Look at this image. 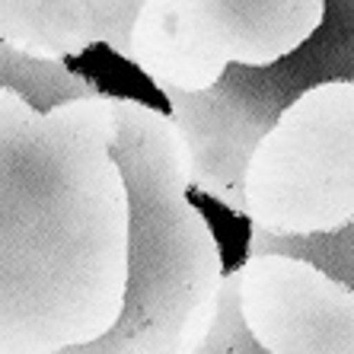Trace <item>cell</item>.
Listing matches in <instances>:
<instances>
[{
  "label": "cell",
  "instance_id": "6da1fadb",
  "mask_svg": "<svg viewBox=\"0 0 354 354\" xmlns=\"http://www.w3.org/2000/svg\"><path fill=\"white\" fill-rule=\"evenodd\" d=\"M112 160L128 198V274L112 329L55 354H195L217 313L223 259L189 201V160L169 115L112 96Z\"/></svg>",
  "mask_w": 354,
  "mask_h": 354
},
{
  "label": "cell",
  "instance_id": "7a4b0ae2",
  "mask_svg": "<svg viewBox=\"0 0 354 354\" xmlns=\"http://www.w3.org/2000/svg\"><path fill=\"white\" fill-rule=\"evenodd\" d=\"M354 7L326 3L319 32L272 67H227L207 93L160 90L169 99V122L185 147L189 189L221 201L243 217V169L281 112L310 86L351 80Z\"/></svg>",
  "mask_w": 354,
  "mask_h": 354
},
{
  "label": "cell",
  "instance_id": "3957f363",
  "mask_svg": "<svg viewBox=\"0 0 354 354\" xmlns=\"http://www.w3.org/2000/svg\"><path fill=\"white\" fill-rule=\"evenodd\" d=\"M243 217L268 236H319L354 227V83L297 96L243 169Z\"/></svg>",
  "mask_w": 354,
  "mask_h": 354
},
{
  "label": "cell",
  "instance_id": "277c9868",
  "mask_svg": "<svg viewBox=\"0 0 354 354\" xmlns=\"http://www.w3.org/2000/svg\"><path fill=\"white\" fill-rule=\"evenodd\" d=\"M322 0H140L128 61L157 90L207 93L227 67H272L319 32Z\"/></svg>",
  "mask_w": 354,
  "mask_h": 354
},
{
  "label": "cell",
  "instance_id": "5b68a950",
  "mask_svg": "<svg viewBox=\"0 0 354 354\" xmlns=\"http://www.w3.org/2000/svg\"><path fill=\"white\" fill-rule=\"evenodd\" d=\"M236 274L239 322L262 354H354L351 288L281 256H249Z\"/></svg>",
  "mask_w": 354,
  "mask_h": 354
},
{
  "label": "cell",
  "instance_id": "8992f818",
  "mask_svg": "<svg viewBox=\"0 0 354 354\" xmlns=\"http://www.w3.org/2000/svg\"><path fill=\"white\" fill-rule=\"evenodd\" d=\"M140 0H0V41L45 64L106 45L128 61Z\"/></svg>",
  "mask_w": 354,
  "mask_h": 354
},
{
  "label": "cell",
  "instance_id": "52a82bcc",
  "mask_svg": "<svg viewBox=\"0 0 354 354\" xmlns=\"http://www.w3.org/2000/svg\"><path fill=\"white\" fill-rule=\"evenodd\" d=\"M0 93H13L29 109L51 115L55 109L99 96V86L64 64H45L0 41Z\"/></svg>",
  "mask_w": 354,
  "mask_h": 354
},
{
  "label": "cell",
  "instance_id": "ba28073f",
  "mask_svg": "<svg viewBox=\"0 0 354 354\" xmlns=\"http://www.w3.org/2000/svg\"><path fill=\"white\" fill-rule=\"evenodd\" d=\"M249 256H281L294 262L313 265L316 272L332 278L342 288L354 290V227L335 233H319V236H290L278 239L262 230H249Z\"/></svg>",
  "mask_w": 354,
  "mask_h": 354
},
{
  "label": "cell",
  "instance_id": "9c48e42d",
  "mask_svg": "<svg viewBox=\"0 0 354 354\" xmlns=\"http://www.w3.org/2000/svg\"><path fill=\"white\" fill-rule=\"evenodd\" d=\"M236 290H239V274L233 268L230 274H223L221 281V294H217V313L211 322L205 345L198 348L195 354H262L252 338L246 335L243 322L236 313Z\"/></svg>",
  "mask_w": 354,
  "mask_h": 354
}]
</instances>
